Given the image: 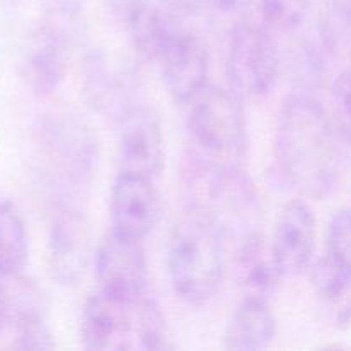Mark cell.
<instances>
[{"label": "cell", "mask_w": 351, "mask_h": 351, "mask_svg": "<svg viewBox=\"0 0 351 351\" xmlns=\"http://www.w3.org/2000/svg\"><path fill=\"white\" fill-rule=\"evenodd\" d=\"M274 167L288 187L308 197H322L335 187L339 168L335 129L308 93H295L281 108Z\"/></svg>", "instance_id": "obj_1"}, {"label": "cell", "mask_w": 351, "mask_h": 351, "mask_svg": "<svg viewBox=\"0 0 351 351\" xmlns=\"http://www.w3.org/2000/svg\"><path fill=\"white\" fill-rule=\"evenodd\" d=\"M167 266L175 293L194 307L208 305L225 273V228L206 209L189 206L170 230Z\"/></svg>", "instance_id": "obj_2"}, {"label": "cell", "mask_w": 351, "mask_h": 351, "mask_svg": "<svg viewBox=\"0 0 351 351\" xmlns=\"http://www.w3.org/2000/svg\"><path fill=\"white\" fill-rule=\"evenodd\" d=\"M41 153L50 170L71 189L91 184L99 165V139L91 123L75 112L45 113L38 123Z\"/></svg>", "instance_id": "obj_3"}, {"label": "cell", "mask_w": 351, "mask_h": 351, "mask_svg": "<svg viewBox=\"0 0 351 351\" xmlns=\"http://www.w3.org/2000/svg\"><path fill=\"white\" fill-rule=\"evenodd\" d=\"M187 106L192 137L209 156L239 160L247 147V125L240 95L208 84Z\"/></svg>", "instance_id": "obj_4"}, {"label": "cell", "mask_w": 351, "mask_h": 351, "mask_svg": "<svg viewBox=\"0 0 351 351\" xmlns=\"http://www.w3.org/2000/svg\"><path fill=\"white\" fill-rule=\"evenodd\" d=\"M226 67L237 95L249 98L269 95L281 71V53L271 27L239 21L230 38Z\"/></svg>", "instance_id": "obj_5"}, {"label": "cell", "mask_w": 351, "mask_h": 351, "mask_svg": "<svg viewBox=\"0 0 351 351\" xmlns=\"http://www.w3.org/2000/svg\"><path fill=\"white\" fill-rule=\"evenodd\" d=\"M187 178L195 201L191 206L211 213L225 230L228 221L242 228L250 213L256 211V191L249 178L237 168L213 161H194L189 167Z\"/></svg>", "instance_id": "obj_6"}, {"label": "cell", "mask_w": 351, "mask_h": 351, "mask_svg": "<svg viewBox=\"0 0 351 351\" xmlns=\"http://www.w3.org/2000/svg\"><path fill=\"white\" fill-rule=\"evenodd\" d=\"M98 290L127 304L144 298L147 259L144 240L112 228L99 242L95 256Z\"/></svg>", "instance_id": "obj_7"}, {"label": "cell", "mask_w": 351, "mask_h": 351, "mask_svg": "<svg viewBox=\"0 0 351 351\" xmlns=\"http://www.w3.org/2000/svg\"><path fill=\"white\" fill-rule=\"evenodd\" d=\"M74 19H47L29 34L21 60V77L38 96L53 93L67 75L72 53L71 24Z\"/></svg>", "instance_id": "obj_8"}, {"label": "cell", "mask_w": 351, "mask_h": 351, "mask_svg": "<svg viewBox=\"0 0 351 351\" xmlns=\"http://www.w3.org/2000/svg\"><path fill=\"white\" fill-rule=\"evenodd\" d=\"M117 123L120 171L156 180L165 168V136L156 113L136 103L117 119Z\"/></svg>", "instance_id": "obj_9"}, {"label": "cell", "mask_w": 351, "mask_h": 351, "mask_svg": "<svg viewBox=\"0 0 351 351\" xmlns=\"http://www.w3.org/2000/svg\"><path fill=\"white\" fill-rule=\"evenodd\" d=\"M136 304H127L96 288L82 305L79 324L82 346L95 351L136 348Z\"/></svg>", "instance_id": "obj_10"}, {"label": "cell", "mask_w": 351, "mask_h": 351, "mask_svg": "<svg viewBox=\"0 0 351 351\" xmlns=\"http://www.w3.org/2000/svg\"><path fill=\"white\" fill-rule=\"evenodd\" d=\"M91 228L79 209L64 206L53 216L48 237V267L62 287H74L84 276L91 259Z\"/></svg>", "instance_id": "obj_11"}, {"label": "cell", "mask_w": 351, "mask_h": 351, "mask_svg": "<svg viewBox=\"0 0 351 351\" xmlns=\"http://www.w3.org/2000/svg\"><path fill=\"white\" fill-rule=\"evenodd\" d=\"M112 228L144 240L161 216V197L153 178L120 171L110 199Z\"/></svg>", "instance_id": "obj_12"}, {"label": "cell", "mask_w": 351, "mask_h": 351, "mask_svg": "<svg viewBox=\"0 0 351 351\" xmlns=\"http://www.w3.org/2000/svg\"><path fill=\"white\" fill-rule=\"evenodd\" d=\"M177 0H139L125 23L136 50L158 64L165 51L189 31Z\"/></svg>", "instance_id": "obj_13"}, {"label": "cell", "mask_w": 351, "mask_h": 351, "mask_svg": "<svg viewBox=\"0 0 351 351\" xmlns=\"http://www.w3.org/2000/svg\"><path fill=\"white\" fill-rule=\"evenodd\" d=\"M168 95L177 103L191 101L208 86L209 55L204 43L191 29L182 34L158 60Z\"/></svg>", "instance_id": "obj_14"}, {"label": "cell", "mask_w": 351, "mask_h": 351, "mask_svg": "<svg viewBox=\"0 0 351 351\" xmlns=\"http://www.w3.org/2000/svg\"><path fill=\"white\" fill-rule=\"evenodd\" d=\"M271 242L287 278L297 276L311 266L315 247V216L307 202L293 199L281 208Z\"/></svg>", "instance_id": "obj_15"}, {"label": "cell", "mask_w": 351, "mask_h": 351, "mask_svg": "<svg viewBox=\"0 0 351 351\" xmlns=\"http://www.w3.org/2000/svg\"><path fill=\"white\" fill-rule=\"evenodd\" d=\"M134 75L117 67L101 50L86 55L82 65V89L89 105L99 113L119 119L134 101Z\"/></svg>", "instance_id": "obj_16"}, {"label": "cell", "mask_w": 351, "mask_h": 351, "mask_svg": "<svg viewBox=\"0 0 351 351\" xmlns=\"http://www.w3.org/2000/svg\"><path fill=\"white\" fill-rule=\"evenodd\" d=\"M237 281L247 297L269 300L280 290L285 273L273 242L257 232L247 233L235 261Z\"/></svg>", "instance_id": "obj_17"}, {"label": "cell", "mask_w": 351, "mask_h": 351, "mask_svg": "<svg viewBox=\"0 0 351 351\" xmlns=\"http://www.w3.org/2000/svg\"><path fill=\"white\" fill-rule=\"evenodd\" d=\"M276 335V319L267 300L247 297L233 311L223 331V346L237 351L266 350Z\"/></svg>", "instance_id": "obj_18"}, {"label": "cell", "mask_w": 351, "mask_h": 351, "mask_svg": "<svg viewBox=\"0 0 351 351\" xmlns=\"http://www.w3.org/2000/svg\"><path fill=\"white\" fill-rule=\"evenodd\" d=\"M311 281L319 300L339 328L351 324V276L326 254L312 266Z\"/></svg>", "instance_id": "obj_19"}, {"label": "cell", "mask_w": 351, "mask_h": 351, "mask_svg": "<svg viewBox=\"0 0 351 351\" xmlns=\"http://www.w3.org/2000/svg\"><path fill=\"white\" fill-rule=\"evenodd\" d=\"M29 257L26 223L16 204L0 201V273L21 274Z\"/></svg>", "instance_id": "obj_20"}, {"label": "cell", "mask_w": 351, "mask_h": 351, "mask_svg": "<svg viewBox=\"0 0 351 351\" xmlns=\"http://www.w3.org/2000/svg\"><path fill=\"white\" fill-rule=\"evenodd\" d=\"M136 336L137 348L170 350L175 346L163 312L156 302L146 297L136 304Z\"/></svg>", "instance_id": "obj_21"}, {"label": "cell", "mask_w": 351, "mask_h": 351, "mask_svg": "<svg viewBox=\"0 0 351 351\" xmlns=\"http://www.w3.org/2000/svg\"><path fill=\"white\" fill-rule=\"evenodd\" d=\"M263 24L271 29L295 31L304 23L308 0H259Z\"/></svg>", "instance_id": "obj_22"}, {"label": "cell", "mask_w": 351, "mask_h": 351, "mask_svg": "<svg viewBox=\"0 0 351 351\" xmlns=\"http://www.w3.org/2000/svg\"><path fill=\"white\" fill-rule=\"evenodd\" d=\"M14 331L12 346L17 350H53L55 341L45 314H33L19 319L10 328Z\"/></svg>", "instance_id": "obj_23"}, {"label": "cell", "mask_w": 351, "mask_h": 351, "mask_svg": "<svg viewBox=\"0 0 351 351\" xmlns=\"http://www.w3.org/2000/svg\"><path fill=\"white\" fill-rule=\"evenodd\" d=\"M328 256L351 276V211L332 216L328 228Z\"/></svg>", "instance_id": "obj_24"}, {"label": "cell", "mask_w": 351, "mask_h": 351, "mask_svg": "<svg viewBox=\"0 0 351 351\" xmlns=\"http://www.w3.org/2000/svg\"><path fill=\"white\" fill-rule=\"evenodd\" d=\"M332 115L336 129L346 143L351 144V72L339 75L331 91Z\"/></svg>", "instance_id": "obj_25"}, {"label": "cell", "mask_w": 351, "mask_h": 351, "mask_svg": "<svg viewBox=\"0 0 351 351\" xmlns=\"http://www.w3.org/2000/svg\"><path fill=\"white\" fill-rule=\"evenodd\" d=\"M47 16L58 19H75L86 0H40Z\"/></svg>", "instance_id": "obj_26"}, {"label": "cell", "mask_w": 351, "mask_h": 351, "mask_svg": "<svg viewBox=\"0 0 351 351\" xmlns=\"http://www.w3.org/2000/svg\"><path fill=\"white\" fill-rule=\"evenodd\" d=\"M257 0H215L213 3V9L218 10V12L226 14V16H233L237 19H245L247 14L252 10V7L256 5Z\"/></svg>", "instance_id": "obj_27"}, {"label": "cell", "mask_w": 351, "mask_h": 351, "mask_svg": "<svg viewBox=\"0 0 351 351\" xmlns=\"http://www.w3.org/2000/svg\"><path fill=\"white\" fill-rule=\"evenodd\" d=\"M103 2H105L106 12L110 14L112 19H115L117 23L125 24L132 10L139 3V0H103Z\"/></svg>", "instance_id": "obj_28"}, {"label": "cell", "mask_w": 351, "mask_h": 351, "mask_svg": "<svg viewBox=\"0 0 351 351\" xmlns=\"http://www.w3.org/2000/svg\"><path fill=\"white\" fill-rule=\"evenodd\" d=\"M177 3L187 14H204L213 9L215 0H177Z\"/></svg>", "instance_id": "obj_29"}, {"label": "cell", "mask_w": 351, "mask_h": 351, "mask_svg": "<svg viewBox=\"0 0 351 351\" xmlns=\"http://www.w3.org/2000/svg\"><path fill=\"white\" fill-rule=\"evenodd\" d=\"M0 2L5 3V5H16V3L19 2V0H0Z\"/></svg>", "instance_id": "obj_30"}]
</instances>
